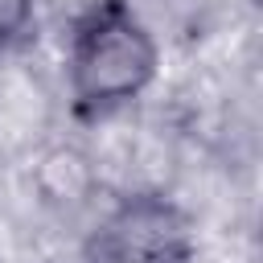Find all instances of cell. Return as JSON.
<instances>
[{
  "mask_svg": "<svg viewBox=\"0 0 263 263\" xmlns=\"http://www.w3.org/2000/svg\"><path fill=\"white\" fill-rule=\"evenodd\" d=\"M193 218L164 193L119 197L82 238V263H193Z\"/></svg>",
  "mask_w": 263,
  "mask_h": 263,
  "instance_id": "2",
  "label": "cell"
},
{
  "mask_svg": "<svg viewBox=\"0 0 263 263\" xmlns=\"http://www.w3.org/2000/svg\"><path fill=\"white\" fill-rule=\"evenodd\" d=\"M33 21H37V0H0V49L21 45Z\"/></svg>",
  "mask_w": 263,
  "mask_h": 263,
  "instance_id": "3",
  "label": "cell"
},
{
  "mask_svg": "<svg viewBox=\"0 0 263 263\" xmlns=\"http://www.w3.org/2000/svg\"><path fill=\"white\" fill-rule=\"evenodd\" d=\"M160 74V45L132 0H90L66 41V90L78 119H107Z\"/></svg>",
  "mask_w": 263,
  "mask_h": 263,
  "instance_id": "1",
  "label": "cell"
}]
</instances>
